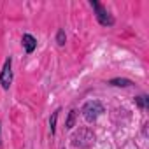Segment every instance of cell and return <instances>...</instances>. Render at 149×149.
Wrapping results in <instances>:
<instances>
[{
	"mask_svg": "<svg viewBox=\"0 0 149 149\" xmlns=\"http://www.w3.org/2000/svg\"><path fill=\"white\" fill-rule=\"evenodd\" d=\"M93 142H95V133L90 128H81L79 132H76L72 135V144L76 147H81V149L91 147Z\"/></svg>",
	"mask_w": 149,
	"mask_h": 149,
	"instance_id": "obj_1",
	"label": "cell"
},
{
	"mask_svg": "<svg viewBox=\"0 0 149 149\" xmlns=\"http://www.w3.org/2000/svg\"><path fill=\"white\" fill-rule=\"evenodd\" d=\"M76 116H77V111H74V109H72V111L68 112L67 121H65V126H67V128H72V126H74V123H76Z\"/></svg>",
	"mask_w": 149,
	"mask_h": 149,
	"instance_id": "obj_8",
	"label": "cell"
},
{
	"mask_svg": "<svg viewBox=\"0 0 149 149\" xmlns=\"http://www.w3.org/2000/svg\"><path fill=\"white\" fill-rule=\"evenodd\" d=\"M0 125H2V123H0ZM0 142H2V139H0Z\"/></svg>",
	"mask_w": 149,
	"mask_h": 149,
	"instance_id": "obj_11",
	"label": "cell"
},
{
	"mask_svg": "<svg viewBox=\"0 0 149 149\" xmlns=\"http://www.w3.org/2000/svg\"><path fill=\"white\" fill-rule=\"evenodd\" d=\"M58 114H60V109H58V111H54V112H53V116H51V119H49L51 133H54V132H56V119H58Z\"/></svg>",
	"mask_w": 149,
	"mask_h": 149,
	"instance_id": "obj_9",
	"label": "cell"
},
{
	"mask_svg": "<svg viewBox=\"0 0 149 149\" xmlns=\"http://www.w3.org/2000/svg\"><path fill=\"white\" fill-rule=\"evenodd\" d=\"M91 7L95 9V14H97V19H98V23L102 25V26H112L114 25V18L109 14V11L102 6V4H98L97 0H91Z\"/></svg>",
	"mask_w": 149,
	"mask_h": 149,
	"instance_id": "obj_3",
	"label": "cell"
},
{
	"mask_svg": "<svg viewBox=\"0 0 149 149\" xmlns=\"http://www.w3.org/2000/svg\"><path fill=\"white\" fill-rule=\"evenodd\" d=\"M21 44H23L25 51L30 54V53H33L35 47H37V39H35L33 35H30V33H25V35L21 37Z\"/></svg>",
	"mask_w": 149,
	"mask_h": 149,
	"instance_id": "obj_5",
	"label": "cell"
},
{
	"mask_svg": "<svg viewBox=\"0 0 149 149\" xmlns=\"http://www.w3.org/2000/svg\"><path fill=\"white\" fill-rule=\"evenodd\" d=\"M102 112H104V105H102V102H98V100H90V102H86V104L83 105V116H84V119H86L88 123L97 121V118H98Z\"/></svg>",
	"mask_w": 149,
	"mask_h": 149,
	"instance_id": "obj_2",
	"label": "cell"
},
{
	"mask_svg": "<svg viewBox=\"0 0 149 149\" xmlns=\"http://www.w3.org/2000/svg\"><path fill=\"white\" fill-rule=\"evenodd\" d=\"M65 40H67L65 30H58V33H56V42H58V46H65Z\"/></svg>",
	"mask_w": 149,
	"mask_h": 149,
	"instance_id": "obj_10",
	"label": "cell"
},
{
	"mask_svg": "<svg viewBox=\"0 0 149 149\" xmlns=\"http://www.w3.org/2000/svg\"><path fill=\"white\" fill-rule=\"evenodd\" d=\"M135 104L142 109V111H146L147 107H149V97H146V95H140V97H137L135 98Z\"/></svg>",
	"mask_w": 149,
	"mask_h": 149,
	"instance_id": "obj_7",
	"label": "cell"
},
{
	"mask_svg": "<svg viewBox=\"0 0 149 149\" xmlns=\"http://www.w3.org/2000/svg\"><path fill=\"white\" fill-rule=\"evenodd\" d=\"M11 83H13V60L7 58L2 67V72H0V86L4 90H9Z\"/></svg>",
	"mask_w": 149,
	"mask_h": 149,
	"instance_id": "obj_4",
	"label": "cell"
},
{
	"mask_svg": "<svg viewBox=\"0 0 149 149\" xmlns=\"http://www.w3.org/2000/svg\"><path fill=\"white\" fill-rule=\"evenodd\" d=\"M109 84H111V86H121V88H128V86H132L133 83H132L130 79H121V77H118V79H111V81H109Z\"/></svg>",
	"mask_w": 149,
	"mask_h": 149,
	"instance_id": "obj_6",
	"label": "cell"
}]
</instances>
